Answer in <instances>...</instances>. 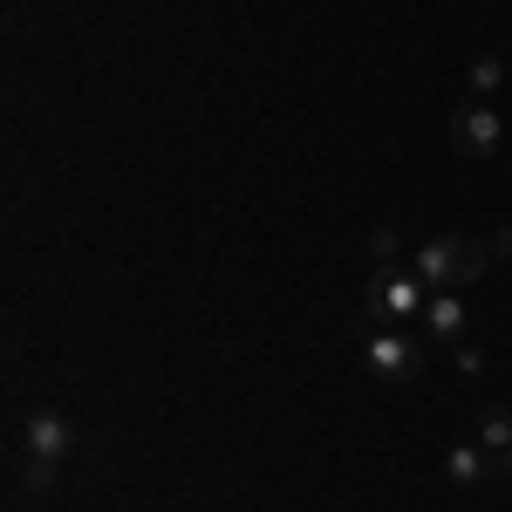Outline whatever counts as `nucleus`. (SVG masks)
Listing matches in <instances>:
<instances>
[{
    "label": "nucleus",
    "mask_w": 512,
    "mask_h": 512,
    "mask_svg": "<svg viewBox=\"0 0 512 512\" xmlns=\"http://www.w3.org/2000/svg\"><path fill=\"white\" fill-rule=\"evenodd\" d=\"M362 355H369V376H383V383H410L424 369V342L417 335H396V328H369L362 335Z\"/></svg>",
    "instance_id": "3"
},
{
    "label": "nucleus",
    "mask_w": 512,
    "mask_h": 512,
    "mask_svg": "<svg viewBox=\"0 0 512 512\" xmlns=\"http://www.w3.org/2000/svg\"><path fill=\"white\" fill-rule=\"evenodd\" d=\"M478 437H485L492 451H512V410H506V403H492V410L478 417Z\"/></svg>",
    "instance_id": "9"
},
{
    "label": "nucleus",
    "mask_w": 512,
    "mask_h": 512,
    "mask_svg": "<svg viewBox=\"0 0 512 512\" xmlns=\"http://www.w3.org/2000/svg\"><path fill=\"white\" fill-rule=\"evenodd\" d=\"M55 472H62V465H48V458H28V492H48V485H55Z\"/></svg>",
    "instance_id": "10"
},
{
    "label": "nucleus",
    "mask_w": 512,
    "mask_h": 512,
    "mask_svg": "<svg viewBox=\"0 0 512 512\" xmlns=\"http://www.w3.org/2000/svg\"><path fill=\"white\" fill-rule=\"evenodd\" d=\"M465 82H472V96L485 103V96H499V82H506V62L485 48V55H472V69H465Z\"/></svg>",
    "instance_id": "8"
},
{
    "label": "nucleus",
    "mask_w": 512,
    "mask_h": 512,
    "mask_svg": "<svg viewBox=\"0 0 512 512\" xmlns=\"http://www.w3.org/2000/svg\"><path fill=\"white\" fill-rule=\"evenodd\" d=\"M69 444H76V424H69L62 410H35V417L21 424V451H28V458L62 465V458H69Z\"/></svg>",
    "instance_id": "5"
},
{
    "label": "nucleus",
    "mask_w": 512,
    "mask_h": 512,
    "mask_svg": "<svg viewBox=\"0 0 512 512\" xmlns=\"http://www.w3.org/2000/svg\"><path fill=\"white\" fill-rule=\"evenodd\" d=\"M478 369H485V355H478V349H465V342H458V376H478Z\"/></svg>",
    "instance_id": "12"
},
{
    "label": "nucleus",
    "mask_w": 512,
    "mask_h": 512,
    "mask_svg": "<svg viewBox=\"0 0 512 512\" xmlns=\"http://www.w3.org/2000/svg\"><path fill=\"white\" fill-rule=\"evenodd\" d=\"M465 294H451V287H437L431 301H424V335L431 342H465Z\"/></svg>",
    "instance_id": "6"
},
{
    "label": "nucleus",
    "mask_w": 512,
    "mask_h": 512,
    "mask_svg": "<svg viewBox=\"0 0 512 512\" xmlns=\"http://www.w3.org/2000/svg\"><path fill=\"white\" fill-rule=\"evenodd\" d=\"M492 267V246L485 239H431V246H417V260H410V274L424 280V287H451V294H465L478 274Z\"/></svg>",
    "instance_id": "1"
},
{
    "label": "nucleus",
    "mask_w": 512,
    "mask_h": 512,
    "mask_svg": "<svg viewBox=\"0 0 512 512\" xmlns=\"http://www.w3.org/2000/svg\"><path fill=\"white\" fill-rule=\"evenodd\" d=\"M506 478H512V451H506Z\"/></svg>",
    "instance_id": "13"
},
{
    "label": "nucleus",
    "mask_w": 512,
    "mask_h": 512,
    "mask_svg": "<svg viewBox=\"0 0 512 512\" xmlns=\"http://www.w3.org/2000/svg\"><path fill=\"white\" fill-rule=\"evenodd\" d=\"M485 472H492V458H485L478 444H458V451L444 458V478H451V485H478Z\"/></svg>",
    "instance_id": "7"
},
{
    "label": "nucleus",
    "mask_w": 512,
    "mask_h": 512,
    "mask_svg": "<svg viewBox=\"0 0 512 512\" xmlns=\"http://www.w3.org/2000/svg\"><path fill=\"white\" fill-rule=\"evenodd\" d=\"M424 301H431V287L410 274V267H383V274L369 280L362 315H376V321H410V315H424Z\"/></svg>",
    "instance_id": "2"
},
{
    "label": "nucleus",
    "mask_w": 512,
    "mask_h": 512,
    "mask_svg": "<svg viewBox=\"0 0 512 512\" xmlns=\"http://www.w3.org/2000/svg\"><path fill=\"white\" fill-rule=\"evenodd\" d=\"M369 253H376V260H390V253H396V233H390V226H376V233H369Z\"/></svg>",
    "instance_id": "11"
},
{
    "label": "nucleus",
    "mask_w": 512,
    "mask_h": 512,
    "mask_svg": "<svg viewBox=\"0 0 512 512\" xmlns=\"http://www.w3.org/2000/svg\"><path fill=\"white\" fill-rule=\"evenodd\" d=\"M451 144H458L465 158H492V151L506 144V123H499V110H492V103H478V96H472V103L451 117Z\"/></svg>",
    "instance_id": "4"
}]
</instances>
